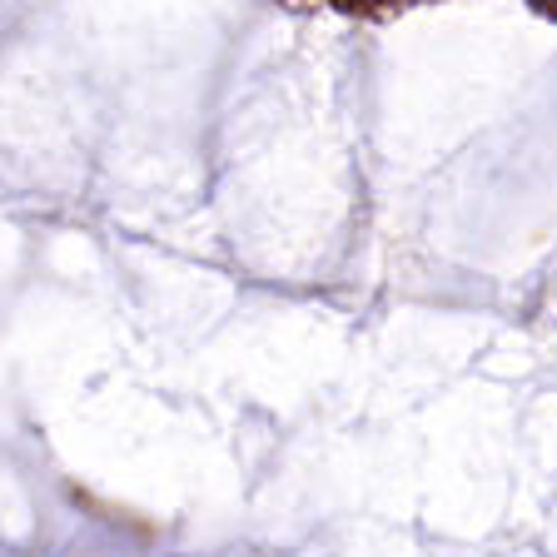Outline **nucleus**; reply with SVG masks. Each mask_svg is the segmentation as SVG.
<instances>
[{"label": "nucleus", "mask_w": 557, "mask_h": 557, "mask_svg": "<svg viewBox=\"0 0 557 557\" xmlns=\"http://www.w3.org/2000/svg\"><path fill=\"white\" fill-rule=\"evenodd\" d=\"M338 5L359 15H388V11H404V5H423V0H338Z\"/></svg>", "instance_id": "obj_1"}, {"label": "nucleus", "mask_w": 557, "mask_h": 557, "mask_svg": "<svg viewBox=\"0 0 557 557\" xmlns=\"http://www.w3.org/2000/svg\"><path fill=\"white\" fill-rule=\"evenodd\" d=\"M533 11L547 15V21H557V0H533Z\"/></svg>", "instance_id": "obj_2"}]
</instances>
